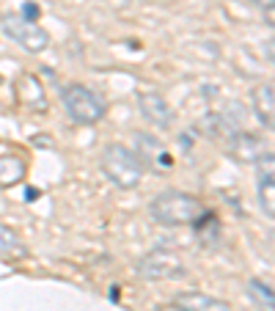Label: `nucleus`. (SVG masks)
I'll return each instance as SVG.
<instances>
[{
  "label": "nucleus",
  "instance_id": "ddd939ff",
  "mask_svg": "<svg viewBox=\"0 0 275 311\" xmlns=\"http://www.w3.org/2000/svg\"><path fill=\"white\" fill-rule=\"evenodd\" d=\"M22 256H28V248H25V242H22V237L14 228L0 223V259H22Z\"/></svg>",
  "mask_w": 275,
  "mask_h": 311
},
{
  "label": "nucleus",
  "instance_id": "0eeeda50",
  "mask_svg": "<svg viewBox=\"0 0 275 311\" xmlns=\"http://www.w3.org/2000/svg\"><path fill=\"white\" fill-rule=\"evenodd\" d=\"M138 108H140V113H143V118L149 124L160 127V130L171 127L173 113H171V105L163 99V94H157V91H140L138 94Z\"/></svg>",
  "mask_w": 275,
  "mask_h": 311
},
{
  "label": "nucleus",
  "instance_id": "4468645a",
  "mask_svg": "<svg viewBox=\"0 0 275 311\" xmlns=\"http://www.w3.org/2000/svg\"><path fill=\"white\" fill-rule=\"evenodd\" d=\"M25 176V163L14 154L0 157V187H14L17 182H22Z\"/></svg>",
  "mask_w": 275,
  "mask_h": 311
},
{
  "label": "nucleus",
  "instance_id": "423d86ee",
  "mask_svg": "<svg viewBox=\"0 0 275 311\" xmlns=\"http://www.w3.org/2000/svg\"><path fill=\"white\" fill-rule=\"evenodd\" d=\"M226 149L234 160H240V163H256V160H264V154H270L264 149V141L253 132H234L231 138L226 141Z\"/></svg>",
  "mask_w": 275,
  "mask_h": 311
},
{
  "label": "nucleus",
  "instance_id": "f257e3e1",
  "mask_svg": "<svg viewBox=\"0 0 275 311\" xmlns=\"http://www.w3.org/2000/svg\"><path fill=\"white\" fill-rule=\"evenodd\" d=\"M149 212L163 226H187V223L204 218L206 209L195 196L185 193V190H163L151 198Z\"/></svg>",
  "mask_w": 275,
  "mask_h": 311
},
{
  "label": "nucleus",
  "instance_id": "f03ea898",
  "mask_svg": "<svg viewBox=\"0 0 275 311\" xmlns=\"http://www.w3.org/2000/svg\"><path fill=\"white\" fill-rule=\"evenodd\" d=\"M102 171L110 182L121 190H132L143 179V163L124 143H110L102 152Z\"/></svg>",
  "mask_w": 275,
  "mask_h": 311
},
{
  "label": "nucleus",
  "instance_id": "39448f33",
  "mask_svg": "<svg viewBox=\"0 0 275 311\" xmlns=\"http://www.w3.org/2000/svg\"><path fill=\"white\" fill-rule=\"evenodd\" d=\"M0 28H3V33H6L11 42H17L22 50H28V53H41V50L50 47V33L47 30L41 28L39 22L22 20L20 14H6Z\"/></svg>",
  "mask_w": 275,
  "mask_h": 311
},
{
  "label": "nucleus",
  "instance_id": "f3484780",
  "mask_svg": "<svg viewBox=\"0 0 275 311\" xmlns=\"http://www.w3.org/2000/svg\"><path fill=\"white\" fill-rule=\"evenodd\" d=\"M256 6L267 14V22H273V6H275V0H253Z\"/></svg>",
  "mask_w": 275,
  "mask_h": 311
},
{
  "label": "nucleus",
  "instance_id": "9b49d317",
  "mask_svg": "<svg viewBox=\"0 0 275 311\" xmlns=\"http://www.w3.org/2000/svg\"><path fill=\"white\" fill-rule=\"evenodd\" d=\"M253 113L256 118H259L261 127H267V130H273L275 124V94H273V83H261L253 88Z\"/></svg>",
  "mask_w": 275,
  "mask_h": 311
},
{
  "label": "nucleus",
  "instance_id": "9d476101",
  "mask_svg": "<svg viewBox=\"0 0 275 311\" xmlns=\"http://www.w3.org/2000/svg\"><path fill=\"white\" fill-rule=\"evenodd\" d=\"M176 311H231V306L220 297L204 295V292H182L173 300Z\"/></svg>",
  "mask_w": 275,
  "mask_h": 311
},
{
  "label": "nucleus",
  "instance_id": "6e6552de",
  "mask_svg": "<svg viewBox=\"0 0 275 311\" xmlns=\"http://www.w3.org/2000/svg\"><path fill=\"white\" fill-rule=\"evenodd\" d=\"M259 207L267 215V221L275 218V176H273V152L264 154L259 168Z\"/></svg>",
  "mask_w": 275,
  "mask_h": 311
},
{
  "label": "nucleus",
  "instance_id": "20e7f679",
  "mask_svg": "<svg viewBox=\"0 0 275 311\" xmlns=\"http://www.w3.org/2000/svg\"><path fill=\"white\" fill-rule=\"evenodd\" d=\"M138 276L143 281H176V278L187 276V267L182 262V256H176L173 251H149V254L138 262Z\"/></svg>",
  "mask_w": 275,
  "mask_h": 311
},
{
  "label": "nucleus",
  "instance_id": "dca6fc26",
  "mask_svg": "<svg viewBox=\"0 0 275 311\" xmlns=\"http://www.w3.org/2000/svg\"><path fill=\"white\" fill-rule=\"evenodd\" d=\"M22 20H28V22H36V17H39V6L36 3H25V8H22Z\"/></svg>",
  "mask_w": 275,
  "mask_h": 311
},
{
  "label": "nucleus",
  "instance_id": "2eb2a0df",
  "mask_svg": "<svg viewBox=\"0 0 275 311\" xmlns=\"http://www.w3.org/2000/svg\"><path fill=\"white\" fill-rule=\"evenodd\" d=\"M248 295L253 297V303L261 311H275V300H273V289L270 283H264L261 278H250L248 281Z\"/></svg>",
  "mask_w": 275,
  "mask_h": 311
},
{
  "label": "nucleus",
  "instance_id": "f8f14e48",
  "mask_svg": "<svg viewBox=\"0 0 275 311\" xmlns=\"http://www.w3.org/2000/svg\"><path fill=\"white\" fill-rule=\"evenodd\" d=\"M138 157H140V154H151V163H160V166L163 168H168L173 163V157H171V152H168V149H165L163 143H160L157 138H154V135H146V132H138Z\"/></svg>",
  "mask_w": 275,
  "mask_h": 311
},
{
  "label": "nucleus",
  "instance_id": "7ed1b4c3",
  "mask_svg": "<svg viewBox=\"0 0 275 311\" xmlns=\"http://www.w3.org/2000/svg\"><path fill=\"white\" fill-rule=\"evenodd\" d=\"M61 102L66 108V116L75 121V124H96L105 118V99L91 91L88 85L82 83H72L61 91Z\"/></svg>",
  "mask_w": 275,
  "mask_h": 311
},
{
  "label": "nucleus",
  "instance_id": "a211bd4d",
  "mask_svg": "<svg viewBox=\"0 0 275 311\" xmlns=\"http://www.w3.org/2000/svg\"><path fill=\"white\" fill-rule=\"evenodd\" d=\"M36 196H39V190H33V187H28V201H33Z\"/></svg>",
  "mask_w": 275,
  "mask_h": 311
},
{
  "label": "nucleus",
  "instance_id": "1a4fd4ad",
  "mask_svg": "<svg viewBox=\"0 0 275 311\" xmlns=\"http://www.w3.org/2000/svg\"><path fill=\"white\" fill-rule=\"evenodd\" d=\"M17 94H20V102L30 111H47V94H44V85L36 75H20L17 77Z\"/></svg>",
  "mask_w": 275,
  "mask_h": 311
}]
</instances>
